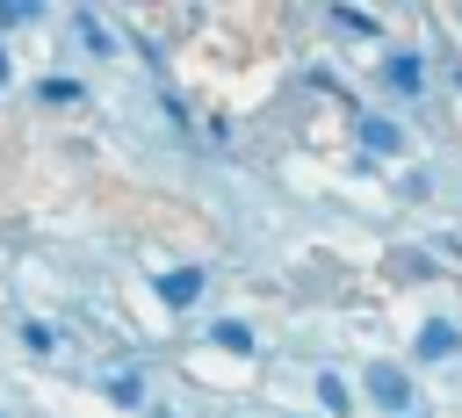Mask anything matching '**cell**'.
I'll return each mask as SVG.
<instances>
[{
	"label": "cell",
	"mask_w": 462,
	"mask_h": 418,
	"mask_svg": "<svg viewBox=\"0 0 462 418\" xmlns=\"http://www.w3.org/2000/svg\"><path fill=\"white\" fill-rule=\"evenodd\" d=\"M43 101H79V79H43Z\"/></svg>",
	"instance_id": "cell-12"
},
{
	"label": "cell",
	"mask_w": 462,
	"mask_h": 418,
	"mask_svg": "<svg viewBox=\"0 0 462 418\" xmlns=\"http://www.w3.org/2000/svg\"><path fill=\"white\" fill-rule=\"evenodd\" d=\"M419 360H455L462 353V332L448 324V317H433V324H419V346H411Z\"/></svg>",
	"instance_id": "cell-3"
},
{
	"label": "cell",
	"mask_w": 462,
	"mask_h": 418,
	"mask_svg": "<svg viewBox=\"0 0 462 418\" xmlns=\"http://www.w3.org/2000/svg\"><path fill=\"white\" fill-rule=\"evenodd\" d=\"M7 72H14V65H7V50H0V86H7Z\"/></svg>",
	"instance_id": "cell-13"
},
{
	"label": "cell",
	"mask_w": 462,
	"mask_h": 418,
	"mask_svg": "<svg viewBox=\"0 0 462 418\" xmlns=\"http://www.w3.org/2000/svg\"><path fill=\"white\" fill-rule=\"evenodd\" d=\"M209 339H217L224 353H253V324H238V317H217V324H209Z\"/></svg>",
	"instance_id": "cell-6"
},
{
	"label": "cell",
	"mask_w": 462,
	"mask_h": 418,
	"mask_svg": "<svg viewBox=\"0 0 462 418\" xmlns=\"http://www.w3.org/2000/svg\"><path fill=\"white\" fill-rule=\"evenodd\" d=\"M354 130H361V144H368V159H390V151H397V144H404V130H397V123H390V115H361V123H354Z\"/></svg>",
	"instance_id": "cell-4"
},
{
	"label": "cell",
	"mask_w": 462,
	"mask_h": 418,
	"mask_svg": "<svg viewBox=\"0 0 462 418\" xmlns=\"http://www.w3.org/2000/svg\"><path fill=\"white\" fill-rule=\"evenodd\" d=\"M159 303H166V310L202 303V267H173V274H159Z\"/></svg>",
	"instance_id": "cell-2"
},
{
	"label": "cell",
	"mask_w": 462,
	"mask_h": 418,
	"mask_svg": "<svg viewBox=\"0 0 462 418\" xmlns=\"http://www.w3.org/2000/svg\"><path fill=\"white\" fill-rule=\"evenodd\" d=\"M332 22L354 29V36H375V14H361V7H332Z\"/></svg>",
	"instance_id": "cell-8"
},
{
	"label": "cell",
	"mask_w": 462,
	"mask_h": 418,
	"mask_svg": "<svg viewBox=\"0 0 462 418\" xmlns=\"http://www.w3.org/2000/svg\"><path fill=\"white\" fill-rule=\"evenodd\" d=\"M383 79H390L397 94H419V86H426V58H419V50H397V58L383 65Z\"/></svg>",
	"instance_id": "cell-5"
},
{
	"label": "cell",
	"mask_w": 462,
	"mask_h": 418,
	"mask_svg": "<svg viewBox=\"0 0 462 418\" xmlns=\"http://www.w3.org/2000/svg\"><path fill=\"white\" fill-rule=\"evenodd\" d=\"M22 346H29V353H51L58 339H51V324H22Z\"/></svg>",
	"instance_id": "cell-11"
},
{
	"label": "cell",
	"mask_w": 462,
	"mask_h": 418,
	"mask_svg": "<svg viewBox=\"0 0 462 418\" xmlns=\"http://www.w3.org/2000/svg\"><path fill=\"white\" fill-rule=\"evenodd\" d=\"M318 404H325V411H346V382H339V375H318Z\"/></svg>",
	"instance_id": "cell-9"
},
{
	"label": "cell",
	"mask_w": 462,
	"mask_h": 418,
	"mask_svg": "<svg viewBox=\"0 0 462 418\" xmlns=\"http://www.w3.org/2000/svg\"><path fill=\"white\" fill-rule=\"evenodd\" d=\"M108 396L130 411V404H144V382H137V375H108Z\"/></svg>",
	"instance_id": "cell-7"
},
{
	"label": "cell",
	"mask_w": 462,
	"mask_h": 418,
	"mask_svg": "<svg viewBox=\"0 0 462 418\" xmlns=\"http://www.w3.org/2000/svg\"><path fill=\"white\" fill-rule=\"evenodd\" d=\"M29 14H36V0H0V36H7V29H22Z\"/></svg>",
	"instance_id": "cell-10"
},
{
	"label": "cell",
	"mask_w": 462,
	"mask_h": 418,
	"mask_svg": "<svg viewBox=\"0 0 462 418\" xmlns=\"http://www.w3.org/2000/svg\"><path fill=\"white\" fill-rule=\"evenodd\" d=\"M368 396H375L383 411H411V382H404V368L375 360V368H368Z\"/></svg>",
	"instance_id": "cell-1"
}]
</instances>
